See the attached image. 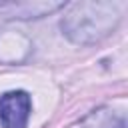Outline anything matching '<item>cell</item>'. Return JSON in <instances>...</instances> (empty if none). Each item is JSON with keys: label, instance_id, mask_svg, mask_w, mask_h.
I'll return each mask as SVG.
<instances>
[{"label": "cell", "instance_id": "obj_4", "mask_svg": "<svg viewBox=\"0 0 128 128\" xmlns=\"http://www.w3.org/2000/svg\"><path fill=\"white\" fill-rule=\"evenodd\" d=\"M118 128H124V124H120V126H118Z\"/></svg>", "mask_w": 128, "mask_h": 128}, {"label": "cell", "instance_id": "obj_3", "mask_svg": "<svg viewBox=\"0 0 128 128\" xmlns=\"http://www.w3.org/2000/svg\"><path fill=\"white\" fill-rule=\"evenodd\" d=\"M62 2H54V4H32V2H24V4H0V12L2 10H12V18H40L46 12H54L58 8H62Z\"/></svg>", "mask_w": 128, "mask_h": 128}, {"label": "cell", "instance_id": "obj_2", "mask_svg": "<svg viewBox=\"0 0 128 128\" xmlns=\"http://www.w3.org/2000/svg\"><path fill=\"white\" fill-rule=\"evenodd\" d=\"M30 96L24 90H12L0 96V124L2 128H26L30 118Z\"/></svg>", "mask_w": 128, "mask_h": 128}, {"label": "cell", "instance_id": "obj_1", "mask_svg": "<svg viewBox=\"0 0 128 128\" xmlns=\"http://www.w3.org/2000/svg\"><path fill=\"white\" fill-rule=\"evenodd\" d=\"M120 18L122 12L116 2H76L62 18L60 28L70 42L88 46L106 38Z\"/></svg>", "mask_w": 128, "mask_h": 128}]
</instances>
